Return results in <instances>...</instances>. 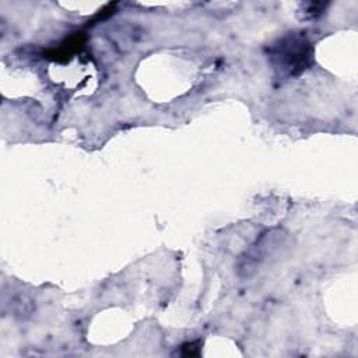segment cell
<instances>
[{"instance_id": "6da1fadb", "label": "cell", "mask_w": 358, "mask_h": 358, "mask_svg": "<svg viewBox=\"0 0 358 358\" xmlns=\"http://www.w3.org/2000/svg\"><path fill=\"white\" fill-rule=\"evenodd\" d=\"M268 60L281 77H295L313 62V48L301 32H291L268 46Z\"/></svg>"}, {"instance_id": "7a4b0ae2", "label": "cell", "mask_w": 358, "mask_h": 358, "mask_svg": "<svg viewBox=\"0 0 358 358\" xmlns=\"http://www.w3.org/2000/svg\"><path fill=\"white\" fill-rule=\"evenodd\" d=\"M85 39L87 36L84 32H76L71 36L66 38L63 42H60L57 48L48 50L46 57L56 62H67L70 57H73L77 52H80L84 48Z\"/></svg>"}, {"instance_id": "3957f363", "label": "cell", "mask_w": 358, "mask_h": 358, "mask_svg": "<svg viewBox=\"0 0 358 358\" xmlns=\"http://www.w3.org/2000/svg\"><path fill=\"white\" fill-rule=\"evenodd\" d=\"M200 354V343L192 341L182 345V355L185 357H197Z\"/></svg>"}]
</instances>
